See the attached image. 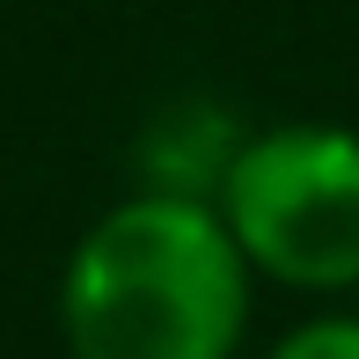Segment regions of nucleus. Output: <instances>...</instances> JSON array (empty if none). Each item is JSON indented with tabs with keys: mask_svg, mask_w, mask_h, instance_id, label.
<instances>
[{
	"mask_svg": "<svg viewBox=\"0 0 359 359\" xmlns=\"http://www.w3.org/2000/svg\"><path fill=\"white\" fill-rule=\"evenodd\" d=\"M59 330L74 359H235L250 264L205 198L140 191L74 242Z\"/></svg>",
	"mask_w": 359,
	"mask_h": 359,
	"instance_id": "1",
	"label": "nucleus"
},
{
	"mask_svg": "<svg viewBox=\"0 0 359 359\" xmlns=\"http://www.w3.org/2000/svg\"><path fill=\"white\" fill-rule=\"evenodd\" d=\"M213 213L242 264L293 293L359 286V133L345 125H271L220 169Z\"/></svg>",
	"mask_w": 359,
	"mask_h": 359,
	"instance_id": "2",
	"label": "nucleus"
},
{
	"mask_svg": "<svg viewBox=\"0 0 359 359\" xmlns=\"http://www.w3.org/2000/svg\"><path fill=\"white\" fill-rule=\"evenodd\" d=\"M264 359H359V316H316L286 330Z\"/></svg>",
	"mask_w": 359,
	"mask_h": 359,
	"instance_id": "3",
	"label": "nucleus"
}]
</instances>
